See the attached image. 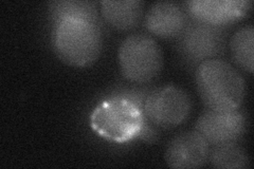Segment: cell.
<instances>
[{
	"label": "cell",
	"instance_id": "obj_1",
	"mask_svg": "<svg viewBox=\"0 0 254 169\" xmlns=\"http://www.w3.org/2000/svg\"><path fill=\"white\" fill-rule=\"evenodd\" d=\"M196 86L204 106L215 111L238 110L245 98L243 76L224 59L204 60L196 69Z\"/></svg>",
	"mask_w": 254,
	"mask_h": 169
},
{
	"label": "cell",
	"instance_id": "obj_2",
	"mask_svg": "<svg viewBox=\"0 0 254 169\" xmlns=\"http://www.w3.org/2000/svg\"><path fill=\"white\" fill-rule=\"evenodd\" d=\"M54 50L66 65L89 67L102 50V33L97 21L81 17L64 18L55 25Z\"/></svg>",
	"mask_w": 254,
	"mask_h": 169
},
{
	"label": "cell",
	"instance_id": "obj_3",
	"mask_svg": "<svg viewBox=\"0 0 254 169\" xmlns=\"http://www.w3.org/2000/svg\"><path fill=\"white\" fill-rule=\"evenodd\" d=\"M144 113L138 103L124 95H115L101 102L90 116L92 129L102 138L125 143L140 135L144 127Z\"/></svg>",
	"mask_w": 254,
	"mask_h": 169
},
{
	"label": "cell",
	"instance_id": "obj_4",
	"mask_svg": "<svg viewBox=\"0 0 254 169\" xmlns=\"http://www.w3.org/2000/svg\"><path fill=\"white\" fill-rule=\"evenodd\" d=\"M119 63L123 76L129 82L149 83L162 70V50L150 36L133 34L126 37L120 45Z\"/></svg>",
	"mask_w": 254,
	"mask_h": 169
},
{
	"label": "cell",
	"instance_id": "obj_5",
	"mask_svg": "<svg viewBox=\"0 0 254 169\" xmlns=\"http://www.w3.org/2000/svg\"><path fill=\"white\" fill-rule=\"evenodd\" d=\"M192 109V101L181 88L166 86L150 92L144 102L143 113L157 127L169 129L182 124Z\"/></svg>",
	"mask_w": 254,
	"mask_h": 169
},
{
	"label": "cell",
	"instance_id": "obj_6",
	"mask_svg": "<svg viewBox=\"0 0 254 169\" xmlns=\"http://www.w3.org/2000/svg\"><path fill=\"white\" fill-rule=\"evenodd\" d=\"M195 130L213 147L235 143L246 130V118L238 110L209 109L198 117Z\"/></svg>",
	"mask_w": 254,
	"mask_h": 169
},
{
	"label": "cell",
	"instance_id": "obj_7",
	"mask_svg": "<svg viewBox=\"0 0 254 169\" xmlns=\"http://www.w3.org/2000/svg\"><path fill=\"white\" fill-rule=\"evenodd\" d=\"M181 49L187 57L194 61L217 58L224 52L225 39L219 27L193 22L181 34Z\"/></svg>",
	"mask_w": 254,
	"mask_h": 169
},
{
	"label": "cell",
	"instance_id": "obj_8",
	"mask_svg": "<svg viewBox=\"0 0 254 169\" xmlns=\"http://www.w3.org/2000/svg\"><path fill=\"white\" fill-rule=\"evenodd\" d=\"M187 5L189 14L195 21L220 27L246 17L252 2L249 0H193Z\"/></svg>",
	"mask_w": 254,
	"mask_h": 169
},
{
	"label": "cell",
	"instance_id": "obj_9",
	"mask_svg": "<svg viewBox=\"0 0 254 169\" xmlns=\"http://www.w3.org/2000/svg\"><path fill=\"white\" fill-rule=\"evenodd\" d=\"M210 145L196 130L181 132L165 149V161L172 168L189 169L203 166L209 160Z\"/></svg>",
	"mask_w": 254,
	"mask_h": 169
},
{
	"label": "cell",
	"instance_id": "obj_10",
	"mask_svg": "<svg viewBox=\"0 0 254 169\" xmlns=\"http://www.w3.org/2000/svg\"><path fill=\"white\" fill-rule=\"evenodd\" d=\"M148 32L160 38L180 36L188 26V16L182 7L172 1H159L150 5L145 14Z\"/></svg>",
	"mask_w": 254,
	"mask_h": 169
},
{
	"label": "cell",
	"instance_id": "obj_11",
	"mask_svg": "<svg viewBox=\"0 0 254 169\" xmlns=\"http://www.w3.org/2000/svg\"><path fill=\"white\" fill-rule=\"evenodd\" d=\"M101 10L105 21L119 31L137 28L143 17V2L139 0H105L101 2Z\"/></svg>",
	"mask_w": 254,
	"mask_h": 169
},
{
	"label": "cell",
	"instance_id": "obj_12",
	"mask_svg": "<svg viewBox=\"0 0 254 169\" xmlns=\"http://www.w3.org/2000/svg\"><path fill=\"white\" fill-rule=\"evenodd\" d=\"M230 51L236 65L253 73L254 61V29L247 26L237 30L230 40Z\"/></svg>",
	"mask_w": 254,
	"mask_h": 169
},
{
	"label": "cell",
	"instance_id": "obj_13",
	"mask_svg": "<svg viewBox=\"0 0 254 169\" xmlns=\"http://www.w3.org/2000/svg\"><path fill=\"white\" fill-rule=\"evenodd\" d=\"M208 161L213 167L219 169H245L250 165L246 151L235 143L214 146Z\"/></svg>",
	"mask_w": 254,
	"mask_h": 169
},
{
	"label": "cell",
	"instance_id": "obj_14",
	"mask_svg": "<svg viewBox=\"0 0 254 169\" xmlns=\"http://www.w3.org/2000/svg\"><path fill=\"white\" fill-rule=\"evenodd\" d=\"M49 10L55 23L68 17H81L98 22L97 3L92 1H54L50 3Z\"/></svg>",
	"mask_w": 254,
	"mask_h": 169
}]
</instances>
